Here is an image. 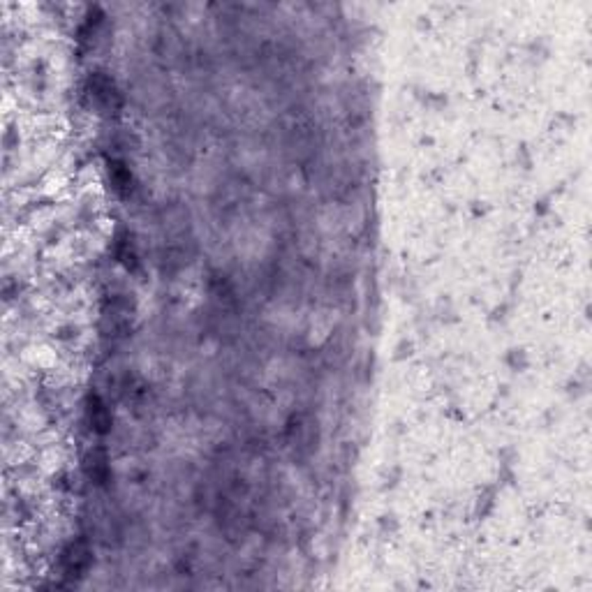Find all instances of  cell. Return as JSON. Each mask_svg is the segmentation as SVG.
<instances>
[{
	"label": "cell",
	"instance_id": "cell-4",
	"mask_svg": "<svg viewBox=\"0 0 592 592\" xmlns=\"http://www.w3.org/2000/svg\"><path fill=\"white\" fill-rule=\"evenodd\" d=\"M109 176H112L114 188L119 190L121 195H130V190H132V174H130V169H126V167L119 162H114L109 167Z\"/></svg>",
	"mask_w": 592,
	"mask_h": 592
},
{
	"label": "cell",
	"instance_id": "cell-2",
	"mask_svg": "<svg viewBox=\"0 0 592 592\" xmlns=\"http://www.w3.org/2000/svg\"><path fill=\"white\" fill-rule=\"evenodd\" d=\"M91 565V551L86 548L82 542L79 544H72L68 555H65V572H68L70 576H79L84 574L86 569H89Z\"/></svg>",
	"mask_w": 592,
	"mask_h": 592
},
{
	"label": "cell",
	"instance_id": "cell-3",
	"mask_svg": "<svg viewBox=\"0 0 592 592\" xmlns=\"http://www.w3.org/2000/svg\"><path fill=\"white\" fill-rule=\"evenodd\" d=\"M86 472H89V477L95 479L98 484H105V481L109 479V463L105 454H93L89 456V460H86Z\"/></svg>",
	"mask_w": 592,
	"mask_h": 592
},
{
	"label": "cell",
	"instance_id": "cell-1",
	"mask_svg": "<svg viewBox=\"0 0 592 592\" xmlns=\"http://www.w3.org/2000/svg\"><path fill=\"white\" fill-rule=\"evenodd\" d=\"M86 414H89V423L95 433H107L112 428V412L107 410V405L102 403V398L91 396L89 398V407H86Z\"/></svg>",
	"mask_w": 592,
	"mask_h": 592
}]
</instances>
